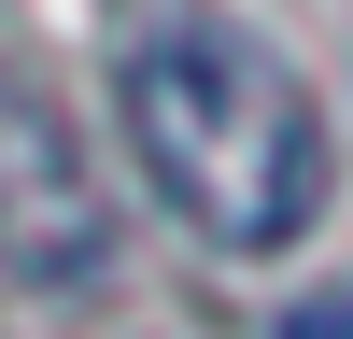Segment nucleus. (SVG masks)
Returning a JSON list of instances; mask_svg holds the SVG:
<instances>
[{
    "instance_id": "obj_2",
    "label": "nucleus",
    "mask_w": 353,
    "mask_h": 339,
    "mask_svg": "<svg viewBox=\"0 0 353 339\" xmlns=\"http://www.w3.org/2000/svg\"><path fill=\"white\" fill-rule=\"evenodd\" d=\"M99 240H113V212H99V184H85L71 127L0 85V282H85Z\"/></svg>"
},
{
    "instance_id": "obj_3",
    "label": "nucleus",
    "mask_w": 353,
    "mask_h": 339,
    "mask_svg": "<svg viewBox=\"0 0 353 339\" xmlns=\"http://www.w3.org/2000/svg\"><path fill=\"white\" fill-rule=\"evenodd\" d=\"M283 339H353V282H339V297H311V311H283Z\"/></svg>"
},
{
    "instance_id": "obj_1",
    "label": "nucleus",
    "mask_w": 353,
    "mask_h": 339,
    "mask_svg": "<svg viewBox=\"0 0 353 339\" xmlns=\"http://www.w3.org/2000/svg\"><path fill=\"white\" fill-rule=\"evenodd\" d=\"M113 113H128V156L170 198V226H198L212 254H283L339 198V156H325L297 56L269 28H241L226 0H156L128 28Z\"/></svg>"
}]
</instances>
